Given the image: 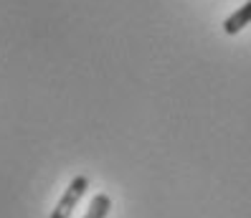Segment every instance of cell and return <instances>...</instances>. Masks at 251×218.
I'll return each mask as SVG.
<instances>
[{"label": "cell", "mask_w": 251, "mask_h": 218, "mask_svg": "<svg viewBox=\"0 0 251 218\" xmlns=\"http://www.w3.org/2000/svg\"><path fill=\"white\" fill-rule=\"evenodd\" d=\"M86 188H89V178H86V175H76V178L69 183V188L64 191L61 200L56 203V208L51 211L49 218H71L74 208H76V203L84 198Z\"/></svg>", "instance_id": "obj_1"}, {"label": "cell", "mask_w": 251, "mask_h": 218, "mask_svg": "<svg viewBox=\"0 0 251 218\" xmlns=\"http://www.w3.org/2000/svg\"><path fill=\"white\" fill-rule=\"evenodd\" d=\"M251 23V0L249 3H244L236 13H231V16L224 21V31L228 33V36H236L239 31H244V28Z\"/></svg>", "instance_id": "obj_2"}, {"label": "cell", "mask_w": 251, "mask_h": 218, "mask_svg": "<svg viewBox=\"0 0 251 218\" xmlns=\"http://www.w3.org/2000/svg\"><path fill=\"white\" fill-rule=\"evenodd\" d=\"M109 211H112V198L107 193H99V195H94L92 206H89V211H86L84 218H107Z\"/></svg>", "instance_id": "obj_3"}]
</instances>
